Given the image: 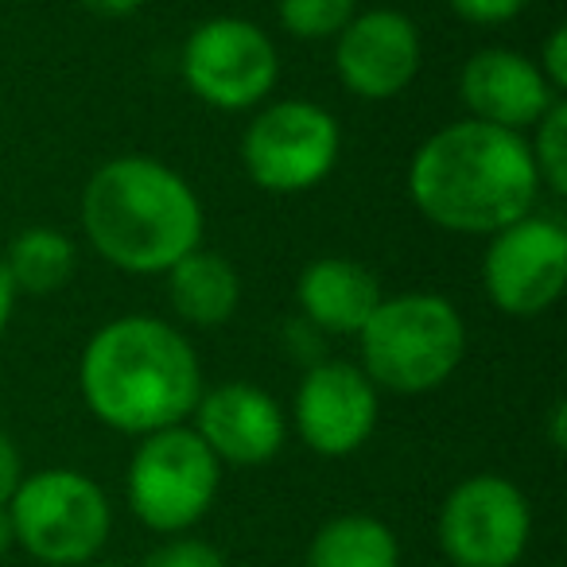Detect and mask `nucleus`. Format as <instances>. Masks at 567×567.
<instances>
[{"label":"nucleus","mask_w":567,"mask_h":567,"mask_svg":"<svg viewBox=\"0 0 567 567\" xmlns=\"http://www.w3.org/2000/svg\"><path fill=\"white\" fill-rule=\"evenodd\" d=\"M540 175L520 133L455 121L420 144L409 167V195L427 221L451 234H497L533 214Z\"/></svg>","instance_id":"f257e3e1"},{"label":"nucleus","mask_w":567,"mask_h":567,"mask_svg":"<svg viewBox=\"0 0 567 567\" xmlns=\"http://www.w3.org/2000/svg\"><path fill=\"white\" fill-rule=\"evenodd\" d=\"M82 396L102 424L128 435L179 427L203 396L190 342L148 316L105 323L82 354Z\"/></svg>","instance_id":"f03ea898"},{"label":"nucleus","mask_w":567,"mask_h":567,"mask_svg":"<svg viewBox=\"0 0 567 567\" xmlns=\"http://www.w3.org/2000/svg\"><path fill=\"white\" fill-rule=\"evenodd\" d=\"M82 226L110 265L141 276L167 272L203 241V203L159 159L121 156L86 183Z\"/></svg>","instance_id":"7ed1b4c3"},{"label":"nucleus","mask_w":567,"mask_h":567,"mask_svg":"<svg viewBox=\"0 0 567 567\" xmlns=\"http://www.w3.org/2000/svg\"><path fill=\"white\" fill-rule=\"evenodd\" d=\"M466 327L455 303L432 292L381 300L362 327V373L393 393H427L458 370Z\"/></svg>","instance_id":"20e7f679"},{"label":"nucleus","mask_w":567,"mask_h":567,"mask_svg":"<svg viewBox=\"0 0 567 567\" xmlns=\"http://www.w3.org/2000/svg\"><path fill=\"white\" fill-rule=\"evenodd\" d=\"M9 520L17 544L48 567L94 564L113 528L110 497L79 471H40L20 478L9 497Z\"/></svg>","instance_id":"39448f33"},{"label":"nucleus","mask_w":567,"mask_h":567,"mask_svg":"<svg viewBox=\"0 0 567 567\" xmlns=\"http://www.w3.org/2000/svg\"><path fill=\"white\" fill-rule=\"evenodd\" d=\"M221 482V463L195 427L144 435L128 463V505L156 533H183L206 517Z\"/></svg>","instance_id":"423d86ee"},{"label":"nucleus","mask_w":567,"mask_h":567,"mask_svg":"<svg viewBox=\"0 0 567 567\" xmlns=\"http://www.w3.org/2000/svg\"><path fill=\"white\" fill-rule=\"evenodd\" d=\"M342 148L339 121L316 102H276L245 128L241 164L260 190L300 195L331 175Z\"/></svg>","instance_id":"0eeeda50"},{"label":"nucleus","mask_w":567,"mask_h":567,"mask_svg":"<svg viewBox=\"0 0 567 567\" xmlns=\"http://www.w3.org/2000/svg\"><path fill=\"white\" fill-rule=\"evenodd\" d=\"M179 66L190 94L214 110H252L272 94L280 74L272 40L237 17L198 24L183 43Z\"/></svg>","instance_id":"6e6552de"},{"label":"nucleus","mask_w":567,"mask_h":567,"mask_svg":"<svg viewBox=\"0 0 567 567\" xmlns=\"http://www.w3.org/2000/svg\"><path fill=\"white\" fill-rule=\"evenodd\" d=\"M533 513L509 478L474 474L440 509V548L455 567H513L528 548Z\"/></svg>","instance_id":"1a4fd4ad"},{"label":"nucleus","mask_w":567,"mask_h":567,"mask_svg":"<svg viewBox=\"0 0 567 567\" xmlns=\"http://www.w3.org/2000/svg\"><path fill=\"white\" fill-rule=\"evenodd\" d=\"M482 280L489 303L505 316L533 319L548 311L567 288V229L533 214L497 229L482 260Z\"/></svg>","instance_id":"9d476101"},{"label":"nucleus","mask_w":567,"mask_h":567,"mask_svg":"<svg viewBox=\"0 0 567 567\" xmlns=\"http://www.w3.org/2000/svg\"><path fill=\"white\" fill-rule=\"evenodd\" d=\"M378 427V385L350 362H319L296 393V432L316 455H354Z\"/></svg>","instance_id":"9b49d317"},{"label":"nucleus","mask_w":567,"mask_h":567,"mask_svg":"<svg viewBox=\"0 0 567 567\" xmlns=\"http://www.w3.org/2000/svg\"><path fill=\"white\" fill-rule=\"evenodd\" d=\"M420 59L424 48H420L416 24L396 9H373L339 32L334 71L354 97L385 102L412 86V79L420 74Z\"/></svg>","instance_id":"f8f14e48"},{"label":"nucleus","mask_w":567,"mask_h":567,"mask_svg":"<svg viewBox=\"0 0 567 567\" xmlns=\"http://www.w3.org/2000/svg\"><path fill=\"white\" fill-rule=\"evenodd\" d=\"M198 440L210 447L218 463L229 466H260L284 447V412L265 389L245 385H218L195 404Z\"/></svg>","instance_id":"ddd939ff"},{"label":"nucleus","mask_w":567,"mask_h":567,"mask_svg":"<svg viewBox=\"0 0 567 567\" xmlns=\"http://www.w3.org/2000/svg\"><path fill=\"white\" fill-rule=\"evenodd\" d=\"M458 97L474 113V121L509 128V133L536 125L559 102L556 90L544 82L540 66L505 48H489L466 59L458 74Z\"/></svg>","instance_id":"4468645a"},{"label":"nucleus","mask_w":567,"mask_h":567,"mask_svg":"<svg viewBox=\"0 0 567 567\" xmlns=\"http://www.w3.org/2000/svg\"><path fill=\"white\" fill-rule=\"evenodd\" d=\"M296 292H300L303 316L331 334H362V327L381 303L378 276L347 257L311 260Z\"/></svg>","instance_id":"2eb2a0df"},{"label":"nucleus","mask_w":567,"mask_h":567,"mask_svg":"<svg viewBox=\"0 0 567 567\" xmlns=\"http://www.w3.org/2000/svg\"><path fill=\"white\" fill-rule=\"evenodd\" d=\"M167 296L172 308L195 327H218L237 311L241 284L226 257L206 249H190L167 268Z\"/></svg>","instance_id":"dca6fc26"},{"label":"nucleus","mask_w":567,"mask_h":567,"mask_svg":"<svg viewBox=\"0 0 567 567\" xmlns=\"http://www.w3.org/2000/svg\"><path fill=\"white\" fill-rule=\"evenodd\" d=\"M303 567H401V548L385 520L342 513L311 536Z\"/></svg>","instance_id":"f3484780"},{"label":"nucleus","mask_w":567,"mask_h":567,"mask_svg":"<svg viewBox=\"0 0 567 567\" xmlns=\"http://www.w3.org/2000/svg\"><path fill=\"white\" fill-rule=\"evenodd\" d=\"M0 260L9 268L17 292L43 296V292H55V288H63V284L71 280L74 245H71V237L59 234V229L35 226V229H24V234L9 245V257H0Z\"/></svg>","instance_id":"a211bd4d"},{"label":"nucleus","mask_w":567,"mask_h":567,"mask_svg":"<svg viewBox=\"0 0 567 567\" xmlns=\"http://www.w3.org/2000/svg\"><path fill=\"white\" fill-rule=\"evenodd\" d=\"M358 0H280V24L296 40H331L354 20Z\"/></svg>","instance_id":"6ab92c4d"},{"label":"nucleus","mask_w":567,"mask_h":567,"mask_svg":"<svg viewBox=\"0 0 567 567\" xmlns=\"http://www.w3.org/2000/svg\"><path fill=\"white\" fill-rule=\"evenodd\" d=\"M533 148V164L540 183H548L556 195L567 190V105L559 97L540 121H536V144Z\"/></svg>","instance_id":"aec40b11"},{"label":"nucleus","mask_w":567,"mask_h":567,"mask_svg":"<svg viewBox=\"0 0 567 567\" xmlns=\"http://www.w3.org/2000/svg\"><path fill=\"white\" fill-rule=\"evenodd\" d=\"M144 567H226V556H221V551L214 548L210 540L179 536V540L159 544Z\"/></svg>","instance_id":"412c9836"},{"label":"nucleus","mask_w":567,"mask_h":567,"mask_svg":"<svg viewBox=\"0 0 567 567\" xmlns=\"http://www.w3.org/2000/svg\"><path fill=\"white\" fill-rule=\"evenodd\" d=\"M528 0H451L455 17H463L466 24H505L513 20Z\"/></svg>","instance_id":"4be33fe9"},{"label":"nucleus","mask_w":567,"mask_h":567,"mask_svg":"<svg viewBox=\"0 0 567 567\" xmlns=\"http://www.w3.org/2000/svg\"><path fill=\"white\" fill-rule=\"evenodd\" d=\"M536 66H540L544 82H548L556 94L567 86V32L564 28H556V32L548 35V43H544V59Z\"/></svg>","instance_id":"5701e85b"},{"label":"nucleus","mask_w":567,"mask_h":567,"mask_svg":"<svg viewBox=\"0 0 567 567\" xmlns=\"http://www.w3.org/2000/svg\"><path fill=\"white\" fill-rule=\"evenodd\" d=\"M20 478H24V463H20V451L9 435L0 432V505H9V497L17 494Z\"/></svg>","instance_id":"b1692460"},{"label":"nucleus","mask_w":567,"mask_h":567,"mask_svg":"<svg viewBox=\"0 0 567 567\" xmlns=\"http://www.w3.org/2000/svg\"><path fill=\"white\" fill-rule=\"evenodd\" d=\"M82 4L97 17H128V12L141 9L144 0H82Z\"/></svg>","instance_id":"393cba45"},{"label":"nucleus","mask_w":567,"mask_h":567,"mask_svg":"<svg viewBox=\"0 0 567 567\" xmlns=\"http://www.w3.org/2000/svg\"><path fill=\"white\" fill-rule=\"evenodd\" d=\"M12 303H17V288H12L9 268L0 260V334H4V327H9V319H12Z\"/></svg>","instance_id":"a878e982"},{"label":"nucleus","mask_w":567,"mask_h":567,"mask_svg":"<svg viewBox=\"0 0 567 567\" xmlns=\"http://www.w3.org/2000/svg\"><path fill=\"white\" fill-rule=\"evenodd\" d=\"M17 544V536H12V520H9V505H0V556Z\"/></svg>","instance_id":"bb28decb"},{"label":"nucleus","mask_w":567,"mask_h":567,"mask_svg":"<svg viewBox=\"0 0 567 567\" xmlns=\"http://www.w3.org/2000/svg\"><path fill=\"white\" fill-rule=\"evenodd\" d=\"M82 567H121V564H82Z\"/></svg>","instance_id":"cd10ccee"}]
</instances>
